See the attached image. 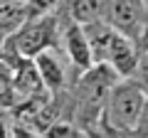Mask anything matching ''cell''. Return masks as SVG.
I'll return each instance as SVG.
<instances>
[{"instance_id": "1", "label": "cell", "mask_w": 148, "mask_h": 138, "mask_svg": "<svg viewBox=\"0 0 148 138\" xmlns=\"http://www.w3.org/2000/svg\"><path fill=\"white\" fill-rule=\"evenodd\" d=\"M121 79L116 69L109 62H96L89 69L79 72V79L74 86V121L86 133H99L104 109L114 84Z\"/></svg>"}, {"instance_id": "2", "label": "cell", "mask_w": 148, "mask_h": 138, "mask_svg": "<svg viewBox=\"0 0 148 138\" xmlns=\"http://www.w3.org/2000/svg\"><path fill=\"white\" fill-rule=\"evenodd\" d=\"M148 101V89L136 77H121L114 84L104 109L101 128L114 136H128L141 131L143 109Z\"/></svg>"}, {"instance_id": "3", "label": "cell", "mask_w": 148, "mask_h": 138, "mask_svg": "<svg viewBox=\"0 0 148 138\" xmlns=\"http://www.w3.org/2000/svg\"><path fill=\"white\" fill-rule=\"evenodd\" d=\"M59 32V22L54 15H42V17H32L20 32L10 35V37H3L8 42L15 44V49L22 57L35 59L40 52H45L47 47H52L54 40H57Z\"/></svg>"}, {"instance_id": "4", "label": "cell", "mask_w": 148, "mask_h": 138, "mask_svg": "<svg viewBox=\"0 0 148 138\" xmlns=\"http://www.w3.org/2000/svg\"><path fill=\"white\" fill-rule=\"evenodd\" d=\"M143 0H104V20L133 40L143 22Z\"/></svg>"}, {"instance_id": "5", "label": "cell", "mask_w": 148, "mask_h": 138, "mask_svg": "<svg viewBox=\"0 0 148 138\" xmlns=\"http://www.w3.org/2000/svg\"><path fill=\"white\" fill-rule=\"evenodd\" d=\"M59 37H62V47L67 52V59L72 67H77L79 72L89 69L94 62V52H91V44H89V35H86V27L82 22L72 20L69 17L67 27H62L59 32Z\"/></svg>"}, {"instance_id": "6", "label": "cell", "mask_w": 148, "mask_h": 138, "mask_svg": "<svg viewBox=\"0 0 148 138\" xmlns=\"http://www.w3.org/2000/svg\"><path fill=\"white\" fill-rule=\"evenodd\" d=\"M104 62H109L121 77H136L138 64H141V52H138L133 37H128V35H123V32L116 30L109 49H106Z\"/></svg>"}, {"instance_id": "7", "label": "cell", "mask_w": 148, "mask_h": 138, "mask_svg": "<svg viewBox=\"0 0 148 138\" xmlns=\"http://www.w3.org/2000/svg\"><path fill=\"white\" fill-rule=\"evenodd\" d=\"M67 54V52H64ZM64 54L59 52L57 47H47L45 52H40L35 57V64L37 69H40V74H42L45 84H47V89L52 91L54 96L59 94V91H64V86H67V67H64Z\"/></svg>"}, {"instance_id": "8", "label": "cell", "mask_w": 148, "mask_h": 138, "mask_svg": "<svg viewBox=\"0 0 148 138\" xmlns=\"http://www.w3.org/2000/svg\"><path fill=\"white\" fill-rule=\"evenodd\" d=\"M32 20L30 3L25 0H3V12H0V25H3V37H10L20 32Z\"/></svg>"}, {"instance_id": "9", "label": "cell", "mask_w": 148, "mask_h": 138, "mask_svg": "<svg viewBox=\"0 0 148 138\" xmlns=\"http://www.w3.org/2000/svg\"><path fill=\"white\" fill-rule=\"evenodd\" d=\"M69 17L82 25L104 20V0H72L69 5Z\"/></svg>"}, {"instance_id": "10", "label": "cell", "mask_w": 148, "mask_h": 138, "mask_svg": "<svg viewBox=\"0 0 148 138\" xmlns=\"http://www.w3.org/2000/svg\"><path fill=\"white\" fill-rule=\"evenodd\" d=\"M47 136L49 138H74V136H89V133H86L77 121H64V118H59V121L47 131Z\"/></svg>"}, {"instance_id": "11", "label": "cell", "mask_w": 148, "mask_h": 138, "mask_svg": "<svg viewBox=\"0 0 148 138\" xmlns=\"http://www.w3.org/2000/svg\"><path fill=\"white\" fill-rule=\"evenodd\" d=\"M30 3V10H32V17H42V15H54L62 0H27Z\"/></svg>"}, {"instance_id": "12", "label": "cell", "mask_w": 148, "mask_h": 138, "mask_svg": "<svg viewBox=\"0 0 148 138\" xmlns=\"http://www.w3.org/2000/svg\"><path fill=\"white\" fill-rule=\"evenodd\" d=\"M136 79L148 89V54H146V57H141V64H138V72H136Z\"/></svg>"}, {"instance_id": "13", "label": "cell", "mask_w": 148, "mask_h": 138, "mask_svg": "<svg viewBox=\"0 0 148 138\" xmlns=\"http://www.w3.org/2000/svg\"><path fill=\"white\" fill-rule=\"evenodd\" d=\"M141 131L148 133V101H146V109H143V118H141Z\"/></svg>"}, {"instance_id": "14", "label": "cell", "mask_w": 148, "mask_h": 138, "mask_svg": "<svg viewBox=\"0 0 148 138\" xmlns=\"http://www.w3.org/2000/svg\"><path fill=\"white\" fill-rule=\"evenodd\" d=\"M25 3H27V0H25Z\"/></svg>"}]
</instances>
